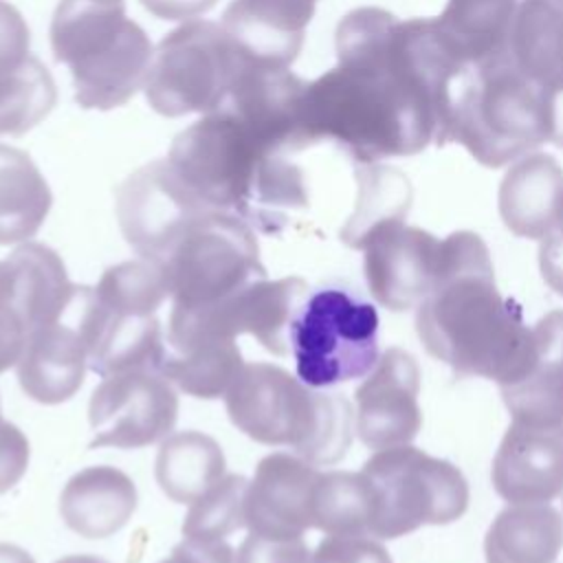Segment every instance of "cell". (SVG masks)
<instances>
[{"mask_svg":"<svg viewBox=\"0 0 563 563\" xmlns=\"http://www.w3.org/2000/svg\"><path fill=\"white\" fill-rule=\"evenodd\" d=\"M222 477L224 455L211 435L180 431L163 440L156 455V482L169 499L191 504Z\"/></svg>","mask_w":563,"mask_h":563,"instance_id":"cell-29","label":"cell"},{"mask_svg":"<svg viewBox=\"0 0 563 563\" xmlns=\"http://www.w3.org/2000/svg\"><path fill=\"white\" fill-rule=\"evenodd\" d=\"M545 90V121L548 141L563 150V79L543 86Z\"/></svg>","mask_w":563,"mask_h":563,"instance_id":"cell-43","label":"cell"},{"mask_svg":"<svg viewBox=\"0 0 563 563\" xmlns=\"http://www.w3.org/2000/svg\"><path fill=\"white\" fill-rule=\"evenodd\" d=\"M455 141L484 167H504L548 141L545 90L510 53L466 66L451 88L444 143Z\"/></svg>","mask_w":563,"mask_h":563,"instance_id":"cell-4","label":"cell"},{"mask_svg":"<svg viewBox=\"0 0 563 563\" xmlns=\"http://www.w3.org/2000/svg\"><path fill=\"white\" fill-rule=\"evenodd\" d=\"M354 176L358 185L356 205L339 238L350 249L363 251L374 231L385 224L405 222L413 202V187L400 169L380 163L356 165Z\"/></svg>","mask_w":563,"mask_h":563,"instance_id":"cell-28","label":"cell"},{"mask_svg":"<svg viewBox=\"0 0 563 563\" xmlns=\"http://www.w3.org/2000/svg\"><path fill=\"white\" fill-rule=\"evenodd\" d=\"M57 101V88L48 68L33 55L7 73H0V136H22L35 128Z\"/></svg>","mask_w":563,"mask_h":563,"instance_id":"cell-32","label":"cell"},{"mask_svg":"<svg viewBox=\"0 0 563 563\" xmlns=\"http://www.w3.org/2000/svg\"><path fill=\"white\" fill-rule=\"evenodd\" d=\"M88 347L79 328L62 319L35 328L18 361V380L26 396L44 405L68 400L84 383Z\"/></svg>","mask_w":563,"mask_h":563,"instance_id":"cell-22","label":"cell"},{"mask_svg":"<svg viewBox=\"0 0 563 563\" xmlns=\"http://www.w3.org/2000/svg\"><path fill=\"white\" fill-rule=\"evenodd\" d=\"M235 563H312L303 539H271L249 532L235 550Z\"/></svg>","mask_w":563,"mask_h":563,"instance_id":"cell-36","label":"cell"},{"mask_svg":"<svg viewBox=\"0 0 563 563\" xmlns=\"http://www.w3.org/2000/svg\"><path fill=\"white\" fill-rule=\"evenodd\" d=\"M158 264L178 308L211 306L266 277L253 229L227 211H209L191 222Z\"/></svg>","mask_w":563,"mask_h":563,"instance_id":"cell-8","label":"cell"},{"mask_svg":"<svg viewBox=\"0 0 563 563\" xmlns=\"http://www.w3.org/2000/svg\"><path fill=\"white\" fill-rule=\"evenodd\" d=\"M242 365L235 339H211L167 352L161 374L185 394L209 400L227 394Z\"/></svg>","mask_w":563,"mask_h":563,"instance_id":"cell-30","label":"cell"},{"mask_svg":"<svg viewBox=\"0 0 563 563\" xmlns=\"http://www.w3.org/2000/svg\"><path fill=\"white\" fill-rule=\"evenodd\" d=\"M369 295L387 310L418 308L429 295L440 260V240L405 222L385 224L363 246Z\"/></svg>","mask_w":563,"mask_h":563,"instance_id":"cell-14","label":"cell"},{"mask_svg":"<svg viewBox=\"0 0 563 563\" xmlns=\"http://www.w3.org/2000/svg\"><path fill=\"white\" fill-rule=\"evenodd\" d=\"M51 202V189L31 156L0 143V244L33 238L46 220Z\"/></svg>","mask_w":563,"mask_h":563,"instance_id":"cell-26","label":"cell"},{"mask_svg":"<svg viewBox=\"0 0 563 563\" xmlns=\"http://www.w3.org/2000/svg\"><path fill=\"white\" fill-rule=\"evenodd\" d=\"M490 479L508 504H548L563 495V427L510 422L493 457Z\"/></svg>","mask_w":563,"mask_h":563,"instance_id":"cell-16","label":"cell"},{"mask_svg":"<svg viewBox=\"0 0 563 563\" xmlns=\"http://www.w3.org/2000/svg\"><path fill=\"white\" fill-rule=\"evenodd\" d=\"M231 422L251 440L290 446L314 466L339 462L352 442L354 411L341 394L308 387L271 363H244L224 394Z\"/></svg>","mask_w":563,"mask_h":563,"instance_id":"cell-3","label":"cell"},{"mask_svg":"<svg viewBox=\"0 0 563 563\" xmlns=\"http://www.w3.org/2000/svg\"><path fill=\"white\" fill-rule=\"evenodd\" d=\"M317 0H233L222 15V31L242 64L288 68L306 37Z\"/></svg>","mask_w":563,"mask_h":563,"instance_id":"cell-17","label":"cell"},{"mask_svg":"<svg viewBox=\"0 0 563 563\" xmlns=\"http://www.w3.org/2000/svg\"><path fill=\"white\" fill-rule=\"evenodd\" d=\"M312 563H391V556L376 537L328 534L312 552Z\"/></svg>","mask_w":563,"mask_h":563,"instance_id":"cell-35","label":"cell"},{"mask_svg":"<svg viewBox=\"0 0 563 563\" xmlns=\"http://www.w3.org/2000/svg\"><path fill=\"white\" fill-rule=\"evenodd\" d=\"M416 332L455 374L499 387L519 376L532 339L521 308L499 292L490 251L473 231L440 240L435 282L418 306Z\"/></svg>","mask_w":563,"mask_h":563,"instance_id":"cell-1","label":"cell"},{"mask_svg":"<svg viewBox=\"0 0 563 563\" xmlns=\"http://www.w3.org/2000/svg\"><path fill=\"white\" fill-rule=\"evenodd\" d=\"M539 271L550 290L563 297V233L554 229L539 244Z\"/></svg>","mask_w":563,"mask_h":563,"instance_id":"cell-41","label":"cell"},{"mask_svg":"<svg viewBox=\"0 0 563 563\" xmlns=\"http://www.w3.org/2000/svg\"><path fill=\"white\" fill-rule=\"evenodd\" d=\"M530 352L519 376L499 387L512 422L563 427V308L530 328Z\"/></svg>","mask_w":563,"mask_h":563,"instance_id":"cell-18","label":"cell"},{"mask_svg":"<svg viewBox=\"0 0 563 563\" xmlns=\"http://www.w3.org/2000/svg\"><path fill=\"white\" fill-rule=\"evenodd\" d=\"M508 53L517 68L539 86L563 79V7L554 0H521Z\"/></svg>","mask_w":563,"mask_h":563,"instance_id":"cell-27","label":"cell"},{"mask_svg":"<svg viewBox=\"0 0 563 563\" xmlns=\"http://www.w3.org/2000/svg\"><path fill=\"white\" fill-rule=\"evenodd\" d=\"M178 418V396L158 369H130L103 376L95 387L88 420L90 449H139L167 438Z\"/></svg>","mask_w":563,"mask_h":563,"instance_id":"cell-12","label":"cell"},{"mask_svg":"<svg viewBox=\"0 0 563 563\" xmlns=\"http://www.w3.org/2000/svg\"><path fill=\"white\" fill-rule=\"evenodd\" d=\"M372 488L369 537L398 539L422 526H446L468 508V484L449 460L411 444L376 451L361 471Z\"/></svg>","mask_w":563,"mask_h":563,"instance_id":"cell-6","label":"cell"},{"mask_svg":"<svg viewBox=\"0 0 563 563\" xmlns=\"http://www.w3.org/2000/svg\"><path fill=\"white\" fill-rule=\"evenodd\" d=\"M97 2H106V4H119V2H123V0H97Z\"/></svg>","mask_w":563,"mask_h":563,"instance_id":"cell-47","label":"cell"},{"mask_svg":"<svg viewBox=\"0 0 563 563\" xmlns=\"http://www.w3.org/2000/svg\"><path fill=\"white\" fill-rule=\"evenodd\" d=\"M497 207L510 233L543 240L559 224L563 207V167L554 156L543 152L521 156L499 183Z\"/></svg>","mask_w":563,"mask_h":563,"instance_id":"cell-21","label":"cell"},{"mask_svg":"<svg viewBox=\"0 0 563 563\" xmlns=\"http://www.w3.org/2000/svg\"><path fill=\"white\" fill-rule=\"evenodd\" d=\"M420 367L400 350H385L354 391V431L374 451L411 444L422 427Z\"/></svg>","mask_w":563,"mask_h":563,"instance_id":"cell-13","label":"cell"},{"mask_svg":"<svg viewBox=\"0 0 563 563\" xmlns=\"http://www.w3.org/2000/svg\"><path fill=\"white\" fill-rule=\"evenodd\" d=\"M246 488L249 479L242 475H224L209 490H205L183 521L185 539L220 543L246 526Z\"/></svg>","mask_w":563,"mask_h":563,"instance_id":"cell-34","label":"cell"},{"mask_svg":"<svg viewBox=\"0 0 563 563\" xmlns=\"http://www.w3.org/2000/svg\"><path fill=\"white\" fill-rule=\"evenodd\" d=\"M114 198L123 238L143 260L156 264L191 222L216 211L185 187L167 158L139 167L117 187Z\"/></svg>","mask_w":563,"mask_h":563,"instance_id":"cell-11","label":"cell"},{"mask_svg":"<svg viewBox=\"0 0 563 563\" xmlns=\"http://www.w3.org/2000/svg\"><path fill=\"white\" fill-rule=\"evenodd\" d=\"M517 0H446L435 29L464 66L508 53Z\"/></svg>","mask_w":563,"mask_h":563,"instance_id":"cell-24","label":"cell"},{"mask_svg":"<svg viewBox=\"0 0 563 563\" xmlns=\"http://www.w3.org/2000/svg\"><path fill=\"white\" fill-rule=\"evenodd\" d=\"M136 510L134 482L114 466H88L62 490L59 512L66 526L86 539L119 532Z\"/></svg>","mask_w":563,"mask_h":563,"instance_id":"cell-23","label":"cell"},{"mask_svg":"<svg viewBox=\"0 0 563 563\" xmlns=\"http://www.w3.org/2000/svg\"><path fill=\"white\" fill-rule=\"evenodd\" d=\"M29 336V325L22 314L0 297V374L18 365L24 343Z\"/></svg>","mask_w":563,"mask_h":563,"instance_id":"cell-39","label":"cell"},{"mask_svg":"<svg viewBox=\"0 0 563 563\" xmlns=\"http://www.w3.org/2000/svg\"><path fill=\"white\" fill-rule=\"evenodd\" d=\"M372 488L363 473H319L312 497V528L325 534H367Z\"/></svg>","mask_w":563,"mask_h":563,"instance_id":"cell-31","label":"cell"},{"mask_svg":"<svg viewBox=\"0 0 563 563\" xmlns=\"http://www.w3.org/2000/svg\"><path fill=\"white\" fill-rule=\"evenodd\" d=\"M242 62L220 24L187 22L167 33L154 53L145 97L154 112L183 117L211 112L227 97Z\"/></svg>","mask_w":563,"mask_h":563,"instance_id":"cell-9","label":"cell"},{"mask_svg":"<svg viewBox=\"0 0 563 563\" xmlns=\"http://www.w3.org/2000/svg\"><path fill=\"white\" fill-rule=\"evenodd\" d=\"M29 464V442L24 433L4 422L0 427V495L20 482Z\"/></svg>","mask_w":563,"mask_h":563,"instance_id":"cell-38","label":"cell"},{"mask_svg":"<svg viewBox=\"0 0 563 563\" xmlns=\"http://www.w3.org/2000/svg\"><path fill=\"white\" fill-rule=\"evenodd\" d=\"M167 163L207 207L233 213L262 233H279L292 211L308 209L303 169L286 152L260 143L222 108L176 134Z\"/></svg>","mask_w":563,"mask_h":563,"instance_id":"cell-2","label":"cell"},{"mask_svg":"<svg viewBox=\"0 0 563 563\" xmlns=\"http://www.w3.org/2000/svg\"><path fill=\"white\" fill-rule=\"evenodd\" d=\"M218 0H141L143 9L161 20H191L216 7Z\"/></svg>","mask_w":563,"mask_h":563,"instance_id":"cell-42","label":"cell"},{"mask_svg":"<svg viewBox=\"0 0 563 563\" xmlns=\"http://www.w3.org/2000/svg\"><path fill=\"white\" fill-rule=\"evenodd\" d=\"M288 345L297 378L323 389L365 378L378 361V312L343 286H323L299 306Z\"/></svg>","mask_w":563,"mask_h":563,"instance_id":"cell-7","label":"cell"},{"mask_svg":"<svg viewBox=\"0 0 563 563\" xmlns=\"http://www.w3.org/2000/svg\"><path fill=\"white\" fill-rule=\"evenodd\" d=\"M99 306L123 314H154L169 297V282L161 264L134 260L110 266L92 288Z\"/></svg>","mask_w":563,"mask_h":563,"instance_id":"cell-33","label":"cell"},{"mask_svg":"<svg viewBox=\"0 0 563 563\" xmlns=\"http://www.w3.org/2000/svg\"><path fill=\"white\" fill-rule=\"evenodd\" d=\"M77 292L59 255L44 244L26 242L0 260V297L22 314L29 334L62 319Z\"/></svg>","mask_w":563,"mask_h":563,"instance_id":"cell-20","label":"cell"},{"mask_svg":"<svg viewBox=\"0 0 563 563\" xmlns=\"http://www.w3.org/2000/svg\"><path fill=\"white\" fill-rule=\"evenodd\" d=\"M0 563H35V561L22 548L11 543H0Z\"/></svg>","mask_w":563,"mask_h":563,"instance_id":"cell-44","label":"cell"},{"mask_svg":"<svg viewBox=\"0 0 563 563\" xmlns=\"http://www.w3.org/2000/svg\"><path fill=\"white\" fill-rule=\"evenodd\" d=\"M2 424H4V420H2V413H0V427H2Z\"/></svg>","mask_w":563,"mask_h":563,"instance_id":"cell-48","label":"cell"},{"mask_svg":"<svg viewBox=\"0 0 563 563\" xmlns=\"http://www.w3.org/2000/svg\"><path fill=\"white\" fill-rule=\"evenodd\" d=\"M308 295L301 277L253 279L233 295L202 308H172L167 323V343L183 350L198 341L235 339L242 332L253 334L268 352L284 356L288 352V332L292 319Z\"/></svg>","mask_w":563,"mask_h":563,"instance_id":"cell-10","label":"cell"},{"mask_svg":"<svg viewBox=\"0 0 563 563\" xmlns=\"http://www.w3.org/2000/svg\"><path fill=\"white\" fill-rule=\"evenodd\" d=\"M314 464L290 453L266 455L246 488V528L271 539H299L312 528Z\"/></svg>","mask_w":563,"mask_h":563,"instance_id":"cell-15","label":"cell"},{"mask_svg":"<svg viewBox=\"0 0 563 563\" xmlns=\"http://www.w3.org/2000/svg\"><path fill=\"white\" fill-rule=\"evenodd\" d=\"M79 328L88 347V367L99 376L130 369H158L167 354L154 314H123L99 306L86 288Z\"/></svg>","mask_w":563,"mask_h":563,"instance_id":"cell-19","label":"cell"},{"mask_svg":"<svg viewBox=\"0 0 563 563\" xmlns=\"http://www.w3.org/2000/svg\"><path fill=\"white\" fill-rule=\"evenodd\" d=\"M29 26L20 11L0 0V73L13 70L29 59Z\"/></svg>","mask_w":563,"mask_h":563,"instance_id":"cell-37","label":"cell"},{"mask_svg":"<svg viewBox=\"0 0 563 563\" xmlns=\"http://www.w3.org/2000/svg\"><path fill=\"white\" fill-rule=\"evenodd\" d=\"M161 563H235V550L227 543H205L194 539H183L174 552Z\"/></svg>","mask_w":563,"mask_h":563,"instance_id":"cell-40","label":"cell"},{"mask_svg":"<svg viewBox=\"0 0 563 563\" xmlns=\"http://www.w3.org/2000/svg\"><path fill=\"white\" fill-rule=\"evenodd\" d=\"M57 563H106L103 559L90 556V554H73V556H64Z\"/></svg>","mask_w":563,"mask_h":563,"instance_id":"cell-45","label":"cell"},{"mask_svg":"<svg viewBox=\"0 0 563 563\" xmlns=\"http://www.w3.org/2000/svg\"><path fill=\"white\" fill-rule=\"evenodd\" d=\"M51 48L73 75L75 101L86 110H112L145 86L154 59L145 31L125 4L62 0L51 20Z\"/></svg>","mask_w":563,"mask_h":563,"instance_id":"cell-5","label":"cell"},{"mask_svg":"<svg viewBox=\"0 0 563 563\" xmlns=\"http://www.w3.org/2000/svg\"><path fill=\"white\" fill-rule=\"evenodd\" d=\"M563 548V517L550 504H510L486 530V563H554Z\"/></svg>","mask_w":563,"mask_h":563,"instance_id":"cell-25","label":"cell"},{"mask_svg":"<svg viewBox=\"0 0 563 563\" xmlns=\"http://www.w3.org/2000/svg\"><path fill=\"white\" fill-rule=\"evenodd\" d=\"M554 2H559V4H561V7H563V0H554Z\"/></svg>","mask_w":563,"mask_h":563,"instance_id":"cell-49","label":"cell"},{"mask_svg":"<svg viewBox=\"0 0 563 563\" xmlns=\"http://www.w3.org/2000/svg\"><path fill=\"white\" fill-rule=\"evenodd\" d=\"M556 229L563 233V207H561V213H559V224H556Z\"/></svg>","mask_w":563,"mask_h":563,"instance_id":"cell-46","label":"cell"}]
</instances>
